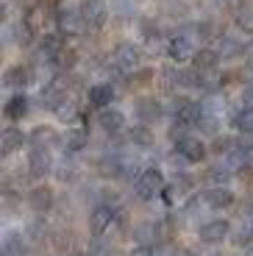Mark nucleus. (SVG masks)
Masks as SVG:
<instances>
[{
  "mask_svg": "<svg viewBox=\"0 0 253 256\" xmlns=\"http://www.w3.org/2000/svg\"><path fill=\"white\" fill-rule=\"evenodd\" d=\"M164 190H167L164 176H162V170H156V167H148V170H142L140 178L134 181V192H136V198H142V200L156 198V195H162Z\"/></svg>",
  "mask_w": 253,
  "mask_h": 256,
  "instance_id": "1",
  "label": "nucleus"
},
{
  "mask_svg": "<svg viewBox=\"0 0 253 256\" xmlns=\"http://www.w3.org/2000/svg\"><path fill=\"white\" fill-rule=\"evenodd\" d=\"M114 218H117V212H114V206L108 204H98L95 209H92V214H89V231L95 234V237H103L108 228H112Z\"/></svg>",
  "mask_w": 253,
  "mask_h": 256,
  "instance_id": "2",
  "label": "nucleus"
},
{
  "mask_svg": "<svg viewBox=\"0 0 253 256\" xmlns=\"http://www.w3.org/2000/svg\"><path fill=\"white\" fill-rule=\"evenodd\" d=\"M228 234H231V226H228L226 220H206V223H200V228H198V237L206 245H220Z\"/></svg>",
  "mask_w": 253,
  "mask_h": 256,
  "instance_id": "3",
  "label": "nucleus"
},
{
  "mask_svg": "<svg viewBox=\"0 0 253 256\" xmlns=\"http://www.w3.org/2000/svg\"><path fill=\"white\" fill-rule=\"evenodd\" d=\"M53 170V156L48 148H31L28 154V173L36 176V178H44V176Z\"/></svg>",
  "mask_w": 253,
  "mask_h": 256,
  "instance_id": "4",
  "label": "nucleus"
},
{
  "mask_svg": "<svg viewBox=\"0 0 253 256\" xmlns=\"http://www.w3.org/2000/svg\"><path fill=\"white\" fill-rule=\"evenodd\" d=\"M176 154L184 156L190 164H198V162H203V156H206V145H203L198 136H181V140L176 142Z\"/></svg>",
  "mask_w": 253,
  "mask_h": 256,
  "instance_id": "5",
  "label": "nucleus"
},
{
  "mask_svg": "<svg viewBox=\"0 0 253 256\" xmlns=\"http://www.w3.org/2000/svg\"><path fill=\"white\" fill-rule=\"evenodd\" d=\"M81 17H84V26L89 28H100L108 17V6L103 0H84L81 6Z\"/></svg>",
  "mask_w": 253,
  "mask_h": 256,
  "instance_id": "6",
  "label": "nucleus"
},
{
  "mask_svg": "<svg viewBox=\"0 0 253 256\" xmlns=\"http://www.w3.org/2000/svg\"><path fill=\"white\" fill-rule=\"evenodd\" d=\"M140 58H142L140 48H134V45H120L117 50H114L112 64H114V67H117L120 72H131V70H136V67H140Z\"/></svg>",
  "mask_w": 253,
  "mask_h": 256,
  "instance_id": "7",
  "label": "nucleus"
},
{
  "mask_svg": "<svg viewBox=\"0 0 253 256\" xmlns=\"http://www.w3.org/2000/svg\"><path fill=\"white\" fill-rule=\"evenodd\" d=\"M203 200H206V206H209V209L220 212V209L234 206V192L228 190V186H209V190L203 192Z\"/></svg>",
  "mask_w": 253,
  "mask_h": 256,
  "instance_id": "8",
  "label": "nucleus"
},
{
  "mask_svg": "<svg viewBox=\"0 0 253 256\" xmlns=\"http://www.w3.org/2000/svg\"><path fill=\"white\" fill-rule=\"evenodd\" d=\"M167 50H170L172 62H186V58H195V45H192V36H172L170 45H167Z\"/></svg>",
  "mask_w": 253,
  "mask_h": 256,
  "instance_id": "9",
  "label": "nucleus"
},
{
  "mask_svg": "<svg viewBox=\"0 0 253 256\" xmlns=\"http://www.w3.org/2000/svg\"><path fill=\"white\" fill-rule=\"evenodd\" d=\"M28 206L34 212H48L53 206V190L50 186H34L28 192Z\"/></svg>",
  "mask_w": 253,
  "mask_h": 256,
  "instance_id": "10",
  "label": "nucleus"
},
{
  "mask_svg": "<svg viewBox=\"0 0 253 256\" xmlns=\"http://www.w3.org/2000/svg\"><path fill=\"white\" fill-rule=\"evenodd\" d=\"M112 98H114L112 84H95V86H89V103H92V106H98L100 112L108 109Z\"/></svg>",
  "mask_w": 253,
  "mask_h": 256,
  "instance_id": "11",
  "label": "nucleus"
},
{
  "mask_svg": "<svg viewBox=\"0 0 253 256\" xmlns=\"http://www.w3.org/2000/svg\"><path fill=\"white\" fill-rule=\"evenodd\" d=\"M26 145V134L20 131V128H6L3 131V136H0V148H3V154H14V150H20V148Z\"/></svg>",
  "mask_w": 253,
  "mask_h": 256,
  "instance_id": "12",
  "label": "nucleus"
},
{
  "mask_svg": "<svg viewBox=\"0 0 253 256\" xmlns=\"http://www.w3.org/2000/svg\"><path fill=\"white\" fill-rule=\"evenodd\" d=\"M98 122H100L103 131L114 134V131H120V128L126 126V117H122V112H117V109H103L100 114H98Z\"/></svg>",
  "mask_w": 253,
  "mask_h": 256,
  "instance_id": "13",
  "label": "nucleus"
},
{
  "mask_svg": "<svg viewBox=\"0 0 253 256\" xmlns=\"http://www.w3.org/2000/svg\"><path fill=\"white\" fill-rule=\"evenodd\" d=\"M203 181L212 184V186H228V181H231V167H228L226 162H222V164L209 167V170L203 173Z\"/></svg>",
  "mask_w": 253,
  "mask_h": 256,
  "instance_id": "14",
  "label": "nucleus"
},
{
  "mask_svg": "<svg viewBox=\"0 0 253 256\" xmlns=\"http://www.w3.org/2000/svg\"><path fill=\"white\" fill-rule=\"evenodd\" d=\"M62 50H64V36H62V34H44V36H42L44 58H56Z\"/></svg>",
  "mask_w": 253,
  "mask_h": 256,
  "instance_id": "15",
  "label": "nucleus"
},
{
  "mask_svg": "<svg viewBox=\"0 0 253 256\" xmlns=\"http://www.w3.org/2000/svg\"><path fill=\"white\" fill-rule=\"evenodd\" d=\"M86 131L84 128H67V134L62 136V142H64V148L67 150H81V148H86Z\"/></svg>",
  "mask_w": 253,
  "mask_h": 256,
  "instance_id": "16",
  "label": "nucleus"
},
{
  "mask_svg": "<svg viewBox=\"0 0 253 256\" xmlns=\"http://www.w3.org/2000/svg\"><path fill=\"white\" fill-rule=\"evenodd\" d=\"M58 26H62V31H67V34H78L84 28L81 12H62L58 14Z\"/></svg>",
  "mask_w": 253,
  "mask_h": 256,
  "instance_id": "17",
  "label": "nucleus"
},
{
  "mask_svg": "<svg viewBox=\"0 0 253 256\" xmlns=\"http://www.w3.org/2000/svg\"><path fill=\"white\" fill-rule=\"evenodd\" d=\"M3 248H6V254H12V256H26L28 240H22V234H6Z\"/></svg>",
  "mask_w": 253,
  "mask_h": 256,
  "instance_id": "18",
  "label": "nucleus"
},
{
  "mask_svg": "<svg viewBox=\"0 0 253 256\" xmlns=\"http://www.w3.org/2000/svg\"><path fill=\"white\" fill-rule=\"evenodd\" d=\"M158 114H162V106H158L156 100H142L140 106H136V117H140L142 122L158 120Z\"/></svg>",
  "mask_w": 253,
  "mask_h": 256,
  "instance_id": "19",
  "label": "nucleus"
},
{
  "mask_svg": "<svg viewBox=\"0 0 253 256\" xmlns=\"http://www.w3.org/2000/svg\"><path fill=\"white\" fill-rule=\"evenodd\" d=\"M28 112V98L26 95H14L6 106V117L8 120H20V117Z\"/></svg>",
  "mask_w": 253,
  "mask_h": 256,
  "instance_id": "20",
  "label": "nucleus"
},
{
  "mask_svg": "<svg viewBox=\"0 0 253 256\" xmlns=\"http://www.w3.org/2000/svg\"><path fill=\"white\" fill-rule=\"evenodd\" d=\"M31 142H34V148H48V145H53V142H58V134L53 128H36L31 134Z\"/></svg>",
  "mask_w": 253,
  "mask_h": 256,
  "instance_id": "21",
  "label": "nucleus"
},
{
  "mask_svg": "<svg viewBox=\"0 0 253 256\" xmlns=\"http://www.w3.org/2000/svg\"><path fill=\"white\" fill-rule=\"evenodd\" d=\"M234 126L240 128V131H245L248 136H253V106H245V109L236 112Z\"/></svg>",
  "mask_w": 253,
  "mask_h": 256,
  "instance_id": "22",
  "label": "nucleus"
},
{
  "mask_svg": "<svg viewBox=\"0 0 253 256\" xmlns=\"http://www.w3.org/2000/svg\"><path fill=\"white\" fill-rule=\"evenodd\" d=\"M195 67H198L200 72L217 67V53H214V50H200V53H195Z\"/></svg>",
  "mask_w": 253,
  "mask_h": 256,
  "instance_id": "23",
  "label": "nucleus"
},
{
  "mask_svg": "<svg viewBox=\"0 0 253 256\" xmlns=\"http://www.w3.org/2000/svg\"><path fill=\"white\" fill-rule=\"evenodd\" d=\"M28 78H31V70L28 67H22V64H17V67H12V70H6V84H28Z\"/></svg>",
  "mask_w": 253,
  "mask_h": 256,
  "instance_id": "24",
  "label": "nucleus"
},
{
  "mask_svg": "<svg viewBox=\"0 0 253 256\" xmlns=\"http://www.w3.org/2000/svg\"><path fill=\"white\" fill-rule=\"evenodd\" d=\"M128 140H131V145L136 148H145V145H150V131L148 128H134L131 134H128Z\"/></svg>",
  "mask_w": 253,
  "mask_h": 256,
  "instance_id": "25",
  "label": "nucleus"
},
{
  "mask_svg": "<svg viewBox=\"0 0 253 256\" xmlns=\"http://www.w3.org/2000/svg\"><path fill=\"white\" fill-rule=\"evenodd\" d=\"M236 22H240V28L245 34H253V6H245L240 12V17H236Z\"/></svg>",
  "mask_w": 253,
  "mask_h": 256,
  "instance_id": "26",
  "label": "nucleus"
},
{
  "mask_svg": "<svg viewBox=\"0 0 253 256\" xmlns=\"http://www.w3.org/2000/svg\"><path fill=\"white\" fill-rule=\"evenodd\" d=\"M56 176H58V181H72L78 176V170H76V164H72V162H64V164L56 167Z\"/></svg>",
  "mask_w": 253,
  "mask_h": 256,
  "instance_id": "27",
  "label": "nucleus"
},
{
  "mask_svg": "<svg viewBox=\"0 0 253 256\" xmlns=\"http://www.w3.org/2000/svg\"><path fill=\"white\" fill-rule=\"evenodd\" d=\"M56 114L62 117V120H67V122L78 120V112H76V106H72L70 100H67V103H62V106H58V109H56Z\"/></svg>",
  "mask_w": 253,
  "mask_h": 256,
  "instance_id": "28",
  "label": "nucleus"
},
{
  "mask_svg": "<svg viewBox=\"0 0 253 256\" xmlns=\"http://www.w3.org/2000/svg\"><path fill=\"white\" fill-rule=\"evenodd\" d=\"M26 234H28V240H34V242H39V240H42L44 234H48V231H44V226L36 220V223H31V226L26 228Z\"/></svg>",
  "mask_w": 253,
  "mask_h": 256,
  "instance_id": "29",
  "label": "nucleus"
},
{
  "mask_svg": "<svg viewBox=\"0 0 253 256\" xmlns=\"http://www.w3.org/2000/svg\"><path fill=\"white\" fill-rule=\"evenodd\" d=\"M131 256H156V250H153V245H136L131 250Z\"/></svg>",
  "mask_w": 253,
  "mask_h": 256,
  "instance_id": "30",
  "label": "nucleus"
},
{
  "mask_svg": "<svg viewBox=\"0 0 253 256\" xmlns=\"http://www.w3.org/2000/svg\"><path fill=\"white\" fill-rule=\"evenodd\" d=\"M248 58H250V62H253V42H250V45H248Z\"/></svg>",
  "mask_w": 253,
  "mask_h": 256,
  "instance_id": "31",
  "label": "nucleus"
},
{
  "mask_svg": "<svg viewBox=\"0 0 253 256\" xmlns=\"http://www.w3.org/2000/svg\"><path fill=\"white\" fill-rule=\"evenodd\" d=\"M245 256H253V245H250V248H248V250H245Z\"/></svg>",
  "mask_w": 253,
  "mask_h": 256,
  "instance_id": "32",
  "label": "nucleus"
},
{
  "mask_svg": "<svg viewBox=\"0 0 253 256\" xmlns=\"http://www.w3.org/2000/svg\"><path fill=\"white\" fill-rule=\"evenodd\" d=\"M3 256H12V254H3Z\"/></svg>",
  "mask_w": 253,
  "mask_h": 256,
  "instance_id": "33",
  "label": "nucleus"
}]
</instances>
